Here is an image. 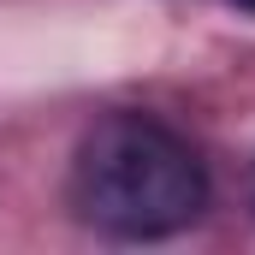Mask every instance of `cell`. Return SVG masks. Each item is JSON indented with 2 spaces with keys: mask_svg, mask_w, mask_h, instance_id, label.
I'll return each mask as SVG.
<instances>
[{
  "mask_svg": "<svg viewBox=\"0 0 255 255\" xmlns=\"http://www.w3.org/2000/svg\"><path fill=\"white\" fill-rule=\"evenodd\" d=\"M71 208L107 238H172L208 208V172L172 125L148 113H107L77 142Z\"/></svg>",
  "mask_w": 255,
  "mask_h": 255,
  "instance_id": "cell-1",
  "label": "cell"
},
{
  "mask_svg": "<svg viewBox=\"0 0 255 255\" xmlns=\"http://www.w3.org/2000/svg\"><path fill=\"white\" fill-rule=\"evenodd\" d=\"M226 6H238V12H255V0H226Z\"/></svg>",
  "mask_w": 255,
  "mask_h": 255,
  "instance_id": "cell-2",
  "label": "cell"
}]
</instances>
